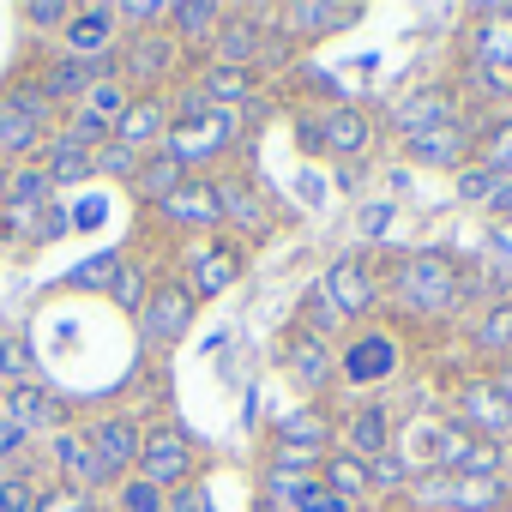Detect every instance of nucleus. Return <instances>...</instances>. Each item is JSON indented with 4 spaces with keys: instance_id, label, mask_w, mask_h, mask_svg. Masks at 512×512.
<instances>
[{
    "instance_id": "f257e3e1",
    "label": "nucleus",
    "mask_w": 512,
    "mask_h": 512,
    "mask_svg": "<svg viewBox=\"0 0 512 512\" xmlns=\"http://www.w3.org/2000/svg\"><path fill=\"white\" fill-rule=\"evenodd\" d=\"M392 296L416 320H446L464 308V272L446 253H404L398 272H392Z\"/></svg>"
},
{
    "instance_id": "f03ea898",
    "label": "nucleus",
    "mask_w": 512,
    "mask_h": 512,
    "mask_svg": "<svg viewBox=\"0 0 512 512\" xmlns=\"http://www.w3.org/2000/svg\"><path fill=\"white\" fill-rule=\"evenodd\" d=\"M229 139H235L229 115H223V109H211L199 91H187V97H181V109H175V121H169V139H163V151H175V157L193 169V163L217 157Z\"/></svg>"
},
{
    "instance_id": "7ed1b4c3",
    "label": "nucleus",
    "mask_w": 512,
    "mask_h": 512,
    "mask_svg": "<svg viewBox=\"0 0 512 512\" xmlns=\"http://www.w3.org/2000/svg\"><path fill=\"white\" fill-rule=\"evenodd\" d=\"M181 73V43L169 31H133L115 49V79L121 85H145V97H157V85H169Z\"/></svg>"
},
{
    "instance_id": "20e7f679",
    "label": "nucleus",
    "mask_w": 512,
    "mask_h": 512,
    "mask_svg": "<svg viewBox=\"0 0 512 512\" xmlns=\"http://www.w3.org/2000/svg\"><path fill=\"white\" fill-rule=\"evenodd\" d=\"M278 368H284V380H290L308 404H320V398L338 386V356H332V344L314 338V332H302V326L284 332V344H278Z\"/></svg>"
},
{
    "instance_id": "39448f33",
    "label": "nucleus",
    "mask_w": 512,
    "mask_h": 512,
    "mask_svg": "<svg viewBox=\"0 0 512 512\" xmlns=\"http://www.w3.org/2000/svg\"><path fill=\"white\" fill-rule=\"evenodd\" d=\"M193 464H199L193 434L175 428V422H157V428H145V446H139V470L133 476H145V482H157L169 494V488H187L193 482Z\"/></svg>"
},
{
    "instance_id": "423d86ee",
    "label": "nucleus",
    "mask_w": 512,
    "mask_h": 512,
    "mask_svg": "<svg viewBox=\"0 0 512 512\" xmlns=\"http://www.w3.org/2000/svg\"><path fill=\"white\" fill-rule=\"evenodd\" d=\"M452 422L470 428L476 440L506 446V440H512V398L494 386V374H470V380L458 386V398H452Z\"/></svg>"
},
{
    "instance_id": "0eeeda50",
    "label": "nucleus",
    "mask_w": 512,
    "mask_h": 512,
    "mask_svg": "<svg viewBox=\"0 0 512 512\" xmlns=\"http://www.w3.org/2000/svg\"><path fill=\"white\" fill-rule=\"evenodd\" d=\"M193 314H199V302H193L187 278H157L139 308V332H145V344H181L193 332Z\"/></svg>"
},
{
    "instance_id": "6e6552de",
    "label": "nucleus",
    "mask_w": 512,
    "mask_h": 512,
    "mask_svg": "<svg viewBox=\"0 0 512 512\" xmlns=\"http://www.w3.org/2000/svg\"><path fill=\"white\" fill-rule=\"evenodd\" d=\"M458 115H464V97H458V85H416V91H404V97L392 103L386 127H392L398 139H416V133H428V127H446V121H458Z\"/></svg>"
},
{
    "instance_id": "1a4fd4ad",
    "label": "nucleus",
    "mask_w": 512,
    "mask_h": 512,
    "mask_svg": "<svg viewBox=\"0 0 512 512\" xmlns=\"http://www.w3.org/2000/svg\"><path fill=\"white\" fill-rule=\"evenodd\" d=\"M79 434H85V446H91V458H97V470H103L109 482L127 476V470H139L145 428H139L133 416H97V422H85Z\"/></svg>"
},
{
    "instance_id": "9d476101",
    "label": "nucleus",
    "mask_w": 512,
    "mask_h": 512,
    "mask_svg": "<svg viewBox=\"0 0 512 512\" xmlns=\"http://www.w3.org/2000/svg\"><path fill=\"white\" fill-rule=\"evenodd\" d=\"M476 139H482V127L470 115H458L446 127L404 139V151H410V163H428V169H464V163H476Z\"/></svg>"
},
{
    "instance_id": "9b49d317",
    "label": "nucleus",
    "mask_w": 512,
    "mask_h": 512,
    "mask_svg": "<svg viewBox=\"0 0 512 512\" xmlns=\"http://www.w3.org/2000/svg\"><path fill=\"white\" fill-rule=\"evenodd\" d=\"M392 374H398V338H386V332H356L338 350V380L344 386H380Z\"/></svg>"
},
{
    "instance_id": "f8f14e48",
    "label": "nucleus",
    "mask_w": 512,
    "mask_h": 512,
    "mask_svg": "<svg viewBox=\"0 0 512 512\" xmlns=\"http://www.w3.org/2000/svg\"><path fill=\"white\" fill-rule=\"evenodd\" d=\"M37 85H43V97L61 109V103H85V91L97 85V79H115V55L109 61H73V55H55V61H43L37 73H31Z\"/></svg>"
},
{
    "instance_id": "ddd939ff",
    "label": "nucleus",
    "mask_w": 512,
    "mask_h": 512,
    "mask_svg": "<svg viewBox=\"0 0 512 512\" xmlns=\"http://www.w3.org/2000/svg\"><path fill=\"white\" fill-rule=\"evenodd\" d=\"M241 266H247V253H241L235 241H205V247H193V260H187V290H193V302L223 296V290L241 278Z\"/></svg>"
},
{
    "instance_id": "4468645a",
    "label": "nucleus",
    "mask_w": 512,
    "mask_h": 512,
    "mask_svg": "<svg viewBox=\"0 0 512 512\" xmlns=\"http://www.w3.org/2000/svg\"><path fill=\"white\" fill-rule=\"evenodd\" d=\"M266 43H272V31H266V25H253L247 13H229V19L217 25V37H211V67H241V73H260Z\"/></svg>"
},
{
    "instance_id": "2eb2a0df",
    "label": "nucleus",
    "mask_w": 512,
    "mask_h": 512,
    "mask_svg": "<svg viewBox=\"0 0 512 512\" xmlns=\"http://www.w3.org/2000/svg\"><path fill=\"white\" fill-rule=\"evenodd\" d=\"M115 31H121L115 7H73V19L61 31V55H73V61H109L115 55Z\"/></svg>"
},
{
    "instance_id": "dca6fc26",
    "label": "nucleus",
    "mask_w": 512,
    "mask_h": 512,
    "mask_svg": "<svg viewBox=\"0 0 512 512\" xmlns=\"http://www.w3.org/2000/svg\"><path fill=\"white\" fill-rule=\"evenodd\" d=\"M193 91H199L211 109H223V115H260V109H266L260 73H241V67H205Z\"/></svg>"
},
{
    "instance_id": "f3484780",
    "label": "nucleus",
    "mask_w": 512,
    "mask_h": 512,
    "mask_svg": "<svg viewBox=\"0 0 512 512\" xmlns=\"http://www.w3.org/2000/svg\"><path fill=\"white\" fill-rule=\"evenodd\" d=\"M320 290L344 308V320H368L374 302H380V278H374L362 260H332V266L320 272Z\"/></svg>"
},
{
    "instance_id": "a211bd4d",
    "label": "nucleus",
    "mask_w": 512,
    "mask_h": 512,
    "mask_svg": "<svg viewBox=\"0 0 512 512\" xmlns=\"http://www.w3.org/2000/svg\"><path fill=\"white\" fill-rule=\"evenodd\" d=\"M326 452H302V446H272L266 458V506H290L308 482H320Z\"/></svg>"
},
{
    "instance_id": "6ab92c4d",
    "label": "nucleus",
    "mask_w": 512,
    "mask_h": 512,
    "mask_svg": "<svg viewBox=\"0 0 512 512\" xmlns=\"http://www.w3.org/2000/svg\"><path fill=\"white\" fill-rule=\"evenodd\" d=\"M169 121H175V109H169L163 97H133V103H127V115L115 121V145H127V151L151 157V151H163Z\"/></svg>"
},
{
    "instance_id": "aec40b11",
    "label": "nucleus",
    "mask_w": 512,
    "mask_h": 512,
    "mask_svg": "<svg viewBox=\"0 0 512 512\" xmlns=\"http://www.w3.org/2000/svg\"><path fill=\"white\" fill-rule=\"evenodd\" d=\"M356 19H362V7H332V0H290V7L278 13V31L296 37V43H320V37L356 25Z\"/></svg>"
},
{
    "instance_id": "412c9836",
    "label": "nucleus",
    "mask_w": 512,
    "mask_h": 512,
    "mask_svg": "<svg viewBox=\"0 0 512 512\" xmlns=\"http://www.w3.org/2000/svg\"><path fill=\"white\" fill-rule=\"evenodd\" d=\"M157 211H163V223H169V229H193V235H211V229L223 223V217H217V193H211V181H205V175H187V181H181Z\"/></svg>"
},
{
    "instance_id": "4be33fe9",
    "label": "nucleus",
    "mask_w": 512,
    "mask_h": 512,
    "mask_svg": "<svg viewBox=\"0 0 512 512\" xmlns=\"http://www.w3.org/2000/svg\"><path fill=\"white\" fill-rule=\"evenodd\" d=\"M320 139H326L332 163H356L368 151V139H374V121L356 103H332V109H320Z\"/></svg>"
},
{
    "instance_id": "5701e85b",
    "label": "nucleus",
    "mask_w": 512,
    "mask_h": 512,
    "mask_svg": "<svg viewBox=\"0 0 512 512\" xmlns=\"http://www.w3.org/2000/svg\"><path fill=\"white\" fill-rule=\"evenodd\" d=\"M398 446V416L386 410V404H362V410H350L344 416V452H356V458H380V452H392Z\"/></svg>"
},
{
    "instance_id": "b1692460",
    "label": "nucleus",
    "mask_w": 512,
    "mask_h": 512,
    "mask_svg": "<svg viewBox=\"0 0 512 512\" xmlns=\"http://www.w3.org/2000/svg\"><path fill=\"white\" fill-rule=\"evenodd\" d=\"M211 193H217V217H223V223H235V229H253V235H260V229L272 223V211H266L260 187H253L247 175H217V181H211Z\"/></svg>"
},
{
    "instance_id": "393cba45",
    "label": "nucleus",
    "mask_w": 512,
    "mask_h": 512,
    "mask_svg": "<svg viewBox=\"0 0 512 512\" xmlns=\"http://www.w3.org/2000/svg\"><path fill=\"white\" fill-rule=\"evenodd\" d=\"M0 416L7 422H19L25 434H37V428H61L67 422V404L49 392V386H37V380H25V386H13L7 392V404H0Z\"/></svg>"
},
{
    "instance_id": "a878e982",
    "label": "nucleus",
    "mask_w": 512,
    "mask_h": 512,
    "mask_svg": "<svg viewBox=\"0 0 512 512\" xmlns=\"http://www.w3.org/2000/svg\"><path fill=\"white\" fill-rule=\"evenodd\" d=\"M49 145V133L7 97V91H0V157H13V163H31L37 151Z\"/></svg>"
},
{
    "instance_id": "bb28decb",
    "label": "nucleus",
    "mask_w": 512,
    "mask_h": 512,
    "mask_svg": "<svg viewBox=\"0 0 512 512\" xmlns=\"http://www.w3.org/2000/svg\"><path fill=\"white\" fill-rule=\"evenodd\" d=\"M326 440H332V410H320V404H296V410L278 416V446L326 452Z\"/></svg>"
},
{
    "instance_id": "cd10ccee",
    "label": "nucleus",
    "mask_w": 512,
    "mask_h": 512,
    "mask_svg": "<svg viewBox=\"0 0 512 512\" xmlns=\"http://www.w3.org/2000/svg\"><path fill=\"white\" fill-rule=\"evenodd\" d=\"M512 488L500 476H452L446 488V512H506Z\"/></svg>"
},
{
    "instance_id": "c85d7f7f",
    "label": "nucleus",
    "mask_w": 512,
    "mask_h": 512,
    "mask_svg": "<svg viewBox=\"0 0 512 512\" xmlns=\"http://www.w3.org/2000/svg\"><path fill=\"white\" fill-rule=\"evenodd\" d=\"M470 350H476V356H500V362H512V296L488 302V308L470 320Z\"/></svg>"
},
{
    "instance_id": "c756f323",
    "label": "nucleus",
    "mask_w": 512,
    "mask_h": 512,
    "mask_svg": "<svg viewBox=\"0 0 512 512\" xmlns=\"http://www.w3.org/2000/svg\"><path fill=\"white\" fill-rule=\"evenodd\" d=\"M43 175H49V187H79L85 175H97V151H85V145H73V139H49L43 145Z\"/></svg>"
},
{
    "instance_id": "7c9ffc66",
    "label": "nucleus",
    "mask_w": 512,
    "mask_h": 512,
    "mask_svg": "<svg viewBox=\"0 0 512 512\" xmlns=\"http://www.w3.org/2000/svg\"><path fill=\"white\" fill-rule=\"evenodd\" d=\"M187 175H193V169H187L175 151H151V157L139 163V181H133V193H139L145 205H163V199H169V193H175Z\"/></svg>"
},
{
    "instance_id": "2f4dec72",
    "label": "nucleus",
    "mask_w": 512,
    "mask_h": 512,
    "mask_svg": "<svg viewBox=\"0 0 512 512\" xmlns=\"http://www.w3.org/2000/svg\"><path fill=\"white\" fill-rule=\"evenodd\" d=\"M55 464H61L67 488H103V482H109V476L97 470V458H91V446H85L79 428H61V434H55Z\"/></svg>"
},
{
    "instance_id": "473e14b6",
    "label": "nucleus",
    "mask_w": 512,
    "mask_h": 512,
    "mask_svg": "<svg viewBox=\"0 0 512 512\" xmlns=\"http://www.w3.org/2000/svg\"><path fill=\"white\" fill-rule=\"evenodd\" d=\"M320 482L332 488V494H344V500H368L374 494V470H368V458H356V452H326V464H320Z\"/></svg>"
},
{
    "instance_id": "72a5a7b5",
    "label": "nucleus",
    "mask_w": 512,
    "mask_h": 512,
    "mask_svg": "<svg viewBox=\"0 0 512 512\" xmlns=\"http://www.w3.org/2000/svg\"><path fill=\"white\" fill-rule=\"evenodd\" d=\"M229 19V7H217V0H181V7L169 13V25H175V43L187 49V43H205L211 49V37H217V25Z\"/></svg>"
},
{
    "instance_id": "f704fd0d",
    "label": "nucleus",
    "mask_w": 512,
    "mask_h": 512,
    "mask_svg": "<svg viewBox=\"0 0 512 512\" xmlns=\"http://www.w3.org/2000/svg\"><path fill=\"white\" fill-rule=\"evenodd\" d=\"M296 326L332 344V338H338V332H344L350 320H344V308H338V302H332V296H326L320 284H308V290H302V308H296Z\"/></svg>"
},
{
    "instance_id": "c9c22d12",
    "label": "nucleus",
    "mask_w": 512,
    "mask_h": 512,
    "mask_svg": "<svg viewBox=\"0 0 512 512\" xmlns=\"http://www.w3.org/2000/svg\"><path fill=\"white\" fill-rule=\"evenodd\" d=\"M49 175H43V163H13L7 169V205H31V211H49Z\"/></svg>"
},
{
    "instance_id": "e433bc0d",
    "label": "nucleus",
    "mask_w": 512,
    "mask_h": 512,
    "mask_svg": "<svg viewBox=\"0 0 512 512\" xmlns=\"http://www.w3.org/2000/svg\"><path fill=\"white\" fill-rule=\"evenodd\" d=\"M476 163H482V169H494V175H512V115H494V121H482Z\"/></svg>"
},
{
    "instance_id": "4c0bfd02",
    "label": "nucleus",
    "mask_w": 512,
    "mask_h": 512,
    "mask_svg": "<svg viewBox=\"0 0 512 512\" xmlns=\"http://www.w3.org/2000/svg\"><path fill=\"white\" fill-rule=\"evenodd\" d=\"M127 103H133V91H127L121 79H97V85L85 91V103H79V109H85L91 121H103V127L115 133V121L127 115Z\"/></svg>"
},
{
    "instance_id": "58836bf2",
    "label": "nucleus",
    "mask_w": 512,
    "mask_h": 512,
    "mask_svg": "<svg viewBox=\"0 0 512 512\" xmlns=\"http://www.w3.org/2000/svg\"><path fill=\"white\" fill-rule=\"evenodd\" d=\"M7 97H13V103H19V109H25V115H31V121H37L49 139L61 133V109L43 97V85H37V79H13V85H7Z\"/></svg>"
},
{
    "instance_id": "ea45409f",
    "label": "nucleus",
    "mask_w": 512,
    "mask_h": 512,
    "mask_svg": "<svg viewBox=\"0 0 512 512\" xmlns=\"http://www.w3.org/2000/svg\"><path fill=\"white\" fill-rule=\"evenodd\" d=\"M109 296H115V308H121V314H139V308H145V296H151V278H145V266H139V260H121V272H115Z\"/></svg>"
},
{
    "instance_id": "a19ab883",
    "label": "nucleus",
    "mask_w": 512,
    "mask_h": 512,
    "mask_svg": "<svg viewBox=\"0 0 512 512\" xmlns=\"http://www.w3.org/2000/svg\"><path fill=\"white\" fill-rule=\"evenodd\" d=\"M31 368H37L31 338H25V332H7V338H0V374H7L13 386H25V380H31Z\"/></svg>"
},
{
    "instance_id": "79ce46f5",
    "label": "nucleus",
    "mask_w": 512,
    "mask_h": 512,
    "mask_svg": "<svg viewBox=\"0 0 512 512\" xmlns=\"http://www.w3.org/2000/svg\"><path fill=\"white\" fill-rule=\"evenodd\" d=\"M121 260H127V253H115V247H109V253H97V260L73 266V278H67V284H73V290H109V284H115V272H121Z\"/></svg>"
},
{
    "instance_id": "37998d69",
    "label": "nucleus",
    "mask_w": 512,
    "mask_h": 512,
    "mask_svg": "<svg viewBox=\"0 0 512 512\" xmlns=\"http://www.w3.org/2000/svg\"><path fill=\"white\" fill-rule=\"evenodd\" d=\"M500 181H506V175H494V169H482V163H464V169H458V199H464V205H488V199L500 193Z\"/></svg>"
},
{
    "instance_id": "c03bdc74",
    "label": "nucleus",
    "mask_w": 512,
    "mask_h": 512,
    "mask_svg": "<svg viewBox=\"0 0 512 512\" xmlns=\"http://www.w3.org/2000/svg\"><path fill=\"white\" fill-rule=\"evenodd\" d=\"M368 470H374V488H392V494H404V488H410V476H416L422 464H410V458H404V452L392 446V452H380V458H374Z\"/></svg>"
},
{
    "instance_id": "a18cd8bd",
    "label": "nucleus",
    "mask_w": 512,
    "mask_h": 512,
    "mask_svg": "<svg viewBox=\"0 0 512 512\" xmlns=\"http://www.w3.org/2000/svg\"><path fill=\"white\" fill-rule=\"evenodd\" d=\"M121 512H169V494L145 476H121Z\"/></svg>"
},
{
    "instance_id": "49530a36",
    "label": "nucleus",
    "mask_w": 512,
    "mask_h": 512,
    "mask_svg": "<svg viewBox=\"0 0 512 512\" xmlns=\"http://www.w3.org/2000/svg\"><path fill=\"white\" fill-rule=\"evenodd\" d=\"M284 512H362V500H344V494H332L326 482H308Z\"/></svg>"
},
{
    "instance_id": "de8ad7c7",
    "label": "nucleus",
    "mask_w": 512,
    "mask_h": 512,
    "mask_svg": "<svg viewBox=\"0 0 512 512\" xmlns=\"http://www.w3.org/2000/svg\"><path fill=\"white\" fill-rule=\"evenodd\" d=\"M37 500H43V488H37L25 470L0 476V512H37Z\"/></svg>"
},
{
    "instance_id": "09e8293b",
    "label": "nucleus",
    "mask_w": 512,
    "mask_h": 512,
    "mask_svg": "<svg viewBox=\"0 0 512 512\" xmlns=\"http://www.w3.org/2000/svg\"><path fill=\"white\" fill-rule=\"evenodd\" d=\"M139 163H145V157L127 151V145H115V139L97 151V175H115V181H139Z\"/></svg>"
},
{
    "instance_id": "8fccbe9b",
    "label": "nucleus",
    "mask_w": 512,
    "mask_h": 512,
    "mask_svg": "<svg viewBox=\"0 0 512 512\" xmlns=\"http://www.w3.org/2000/svg\"><path fill=\"white\" fill-rule=\"evenodd\" d=\"M67 19H73L67 0H31L25 7V25H37V31H67Z\"/></svg>"
},
{
    "instance_id": "3c124183",
    "label": "nucleus",
    "mask_w": 512,
    "mask_h": 512,
    "mask_svg": "<svg viewBox=\"0 0 512 512\" xmlns=\"http://www.w3.org/2000/svg\"><path fill=\"white\" fill-rule=\"evenodd\" d=\"M356 229H362L368 241H380V235L392 229V199H368V205L356 211Z\"/></svg>"
},
{
    "instance_id": "603ef678",
    "label": "nucleus",
    "mask_w": 512,
    "mask_h": 512,
    "mask_svg": "<svg viewBox=\"0 0 512 512\" xmlns=\"http://www.w3.org/2000/svg\"><path fill=\"white\" fill-rule=\"evenodd\" d=\"M175 7H163V0H127V7H115V19H127V25H163Z\"/></svg>"
},
{
    "instance_id": "864d4df0",
    "label": "nucleus",
    "mask_w": 512,
    "mask_h": 512,
    "mask_svg": "<svg viewBox=\"0 0 512 512\" xmlns=\"http://www.w3.org/2000/svg\"><path fill=\"white\" fill-rule=\"evenodd\" d=\"M296 145H302L308 157H326V139H320V115H314V109L296 115Z\"/></svg>"
},
{
    "instance_id": "5fc2aeb1",
    "label": "nucleus",
    "mask_w": 512,
    "mask_h": 512,
    "mask_svg": "<svg viewBox=\"0 0 512 512\" xmlns=\"http://www.w3.org/2000/svg\"><path fill=\"white\" fill-rule=\"evenodd\" d=\"M37 512H91V500H85V488H55L37 500Z\"/></svg>"
},
{
    "instance_id": "6e6d98bb",
    "label": "nucleus",
    "mask_w": 512,
    "mask_h": 512,
    "mask_svg": "<svg viewBox=\"0 0 512 512\" xmlns=\"http://www.w3.org/2000/svg\"><path fill=\"white\" fill-rule=\"evenodd\" d=\"M169 512H211V494H205L199 482H187V488H175V500H169Z\"/></svg>"
},
{
    "instance_id": "4d7b16f0",
    "label": "nucleus",
    "mask_w": 512,
    "mask_h": 512,
    "mask_svg": "<svg viewBox=\"0 0 512 512\" xmlns=\"http://www.w3.org/2000/svg\"><path fill=\"white\" fill-rule=\"evenodd\" d=\"M25 440H31V434H25L19 422H7V416H0V458H19V452H25Z\"/></svg>"
},
{
    "instance_id": "13d9d810",
    "label": "nucleus",
    "mask_w": 512,
    "mask_h": 512,
    "mask_svg": "<svg viewBox=\"0 0 512 512\" xmlns=\"http://www.w3.org/2000/svg\"><path fill=\"white\" fill-rule=\"evenodd\" d=\"M103 223V199H85V205H73V229H97Z\"/></svg>"
},
{
    "instance_id": "bf43d9fd",
    "label": "nucleus",
    "mask_w": 512,
    "mask_h": 512,
    "mask_svg": "<svg viewBox=\"0 0 512 512\" xmlns=\"http://www.w3.org/2000/svg\"><path fill=\"white\" fill-rule=\"evenodd\" d=\"M332 181H338V187H356V181H362V163H338Z\"/></svg>"
},
{
    "instance_id": "052dcab7",
    "label": "nucleus",
    "mask_w": 512,
    "mask_h": 512,
    "mask_svg": "<svg viewBox=\"0 0 512 512\" xmlns=\"http://www.w3.org/2000/svg\"><path fill=\"white\" fill-rule=\"evenodd\" d=\"M488 211H506V217H512V175H506V181H500V193H494V199H488Z\"/></svg>"
},
{
    "instance_id": "680f3d73",
    "label": "nucleus",
    "mask_w": 512,
    "mask_h": 512,
    "mask_svg": "<svg viewBox=\"0 0 512 512\" xmlns=\"http://www.w3.org/2000/svg\"><path fill=\"white\" fill-rule=\"evenodd\" d=\"M494 386H500V392L512 398V362H500V374H494Z\"/></svg>"
},
{
    "instance_id": "e2e57ef3",
    "label": "nucleus",
    "mask_w": 512,
    "mask_h": 512,
    "mask_svg": "<svg viewBox=\"0 0 512 512\" xmlns=\"http://www.w3.org/2000/svg\"><path fill=\"white\" fill-rule=\"evenodd\" d=\"M0 205H7V169H0Z\"/></svg>"
}]
</instances>
